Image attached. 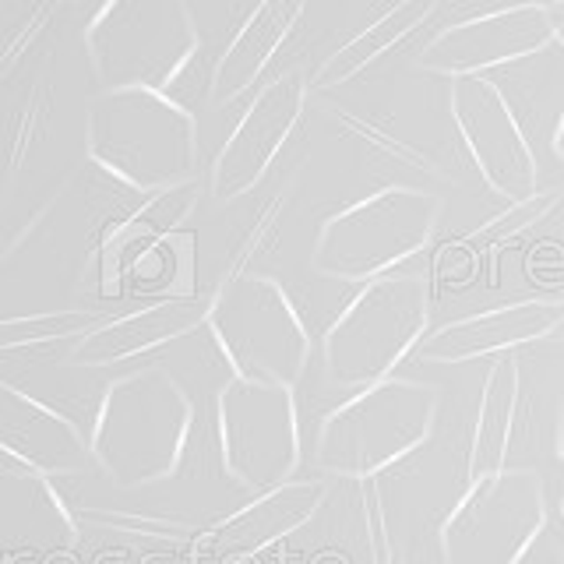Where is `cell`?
Returning a JSON list of instances; mask_svg holds the SVG:
<instances>
[{
  "instance_id": "obj_13",
  "label": "cell",
  "mask_w": 564,
  "mask_h": 564,
  "mask_svg": "<svg viewBox=\"0 0 564 564\" xmlns=\"http://www.w3.org/2000/svg\"><path fill=\"white\" fill-rule=\"evenodd\" d=\"M557 35V14L546 4L501 8L452 25L420 53V67L434 75H487L490 67L519 61Z\"/></svg>"
},
{
  "instance_id": "obj_29",
  "label": "cell",
  "mask_w": 564,
  "mask_h": 564,
  "mask_svg": "<svg viewBox=\"0 0 564 564\" xmlns=\"http://www.w3.org/2000/svg\"><path fill=\"white\" fill-rule=\"evenodd\" d=\"M540 4H546V8H554V4H561V0H540Z\"/></svg>"
},
{
  "instance_id": "obj_28",
  "label": "cell",
  "mask_w": 564,
  "mask_h": 564,
  "mask_svg": "<svg viewBox=\"0 0 564 564\" xmlns=\"http://www.w3.org/2000/svg\"><path fill=\"white\" fill-rule=\"evenodd\" d=\"M229 564H261L258 557H251V561H229Z\"/></svg>"
},
{
  "instance_id": "obj_9",
  "label": "cell",
  "mask_w": 564,
  "mask_h": 564,
  "mask_svg": "<svg viewBox=\"0 0 564 564\" xmlns=\"http://www.w3.org/2000/svg\"><path fill=\"white\" fill-rule=\"evenodd\" d=\"M219 455L234 484L264 494L300 466V420L290 384L229 378L216 399Z\"/></svg>"
},
{
  "instance_id": "obj_8",
  "label": "cell",
  "mask_w": 564,
  "mask_h": 564,
  "mask_svg": "<svg viewBox=\"0 0 564 564\" xmlns=\"http://www.w3.org/2000/svg\"><path fill=\"white\" fill-rule=\"evenodd\" d=\"M546 533V484L536 469H501L473 480L441 525L445 564H522Z\"/></svg>"
},
{
  "instance_id": "obj_11",
  "label": "cell",
  "mask_w": 564,
  "mask_h": 564,
  "mask_svg": "<svg viewBox=\"0 0 564 564\" xmlns=\"http://www.w3.org/2000/svg\"><path fill=\"white\" fill-rule=\"evenodd\" d=\"M304 102H307L304 70H286V75H279L275 82L261 88L234 128V134L226 138L216 163H212L208 173L212 202L229 205L261 184L272 159L293 134L300 113H304Z\"/></svg>"
},
{
  "instance_id": "obj_21",
  "label": "cell",
  "mask_w": 564,
  "mask_h": 564,
  "mask_svg": "<svg viewBox=\"0 0 564 564\" xmlns=\"http://www.w3.org/2000/svg\"><path fill=\"white\" fill-rule=\"evenodd\" d=\"M441 0H395L378 22H370L367 29H360L352 35L349 43H343L332 57L317 67L314 85L317 88H335V85H346L349 78H357L360 70H367L378 57H384L388 50L395 43H402L405 35L416 32L427 18L437 11Z\"/></svg>"
},
{
  "instance_id": "obj_7",
  "label": "cell",
  "mask_w": 564,
  "mask_h": 564,
  "mask_svg": "<svg viewBox=\"0 0 564 564\" xmlns=\"http://www.w3.org/2000/svg\"><path fill=\"white\" fill-rule=\"evenodd\" d=\"M441 202L416 187H388L332 216L314 240L317 275L339 282H370L388 275L431 243Z\"/></svg>"
},
{
  "instance_id": "obj_20",
  "label": "cell",
  "mask_w": 564,
  "mask_h": 564,
  "mask_svg": "<svg viewBox=\"0 0 564 564\" xmlns=\"http://www.w3.org/2000/svg\"><path fill=\"white\" fill-rule=\"evenodd\" d=\"M519 410V360L498 357L484 378L480 410H476L473 445H469V484L505 469L511 427Z\"/></svg>"
},
{
  "instance_id": "obj_15",
  "label": "cell",
  "mask_w": 564,
  "mask_h": 564,
  "mask_svg": "<svg viewBox=\"0 0 564 564\" xmlns=\"http://www.w3.org/2000/svg\"><path fill=\"white\" fill-rule=\"evenodd\" d=\"M212 296H166L145 304L141 311L102 317L99 325L88 328L82 339L70 346V360L64 367H85V370H106L113 364L145 357L170 343H181L187 335L202 332L208 322Z\"/></svg>"
},
{
  "instance_id": "obj_2",
  "label": "cell",
  "mask_w": 564,
  "mask_h": 564,
  "mask_svg": "<svg viewBox=\"0 0 564 564\" xmlns=\"http://www.w3.org/2000/svg\"><path fill=\"white\" fill-rule=\"evenodd\" d=\"M88 159L134 191H166L194 181L198 120L155 88H102L88 99Z\"/></svg>"
},
{
  "instance_id": "obj_3",
  "label": "cell",
  "mask_w": 564,
  "mask_h": 564,
  "mask_svg": "<svg viewBox=\"0 0 564 564\" xmlns=\"http://www.w3.org/2000/svg\"><path fill=\"white\" fill-rule=\"evenodd\" d=\"M85 50L102 88L173 93L202 61V40L184 0H102L85 25Z\"/></svg>"
},
{
  "instance_id": "obj_23",
  "label": "cell",
  "mask_w": 564,
  "mask_h": 564,
  "mask_svg": "<svg viewBox=\"0 0 564 564\" xmlns=\"http://www.w3.org/2000/svg\"><path fill=\"white\" fill-rule=\"evenodd\" d=\"M557 202H561V191L543 194V198H540V194H533L529 202H519L516 208H511L505 219L484 226V229H480V237H476V243H480V247H490V251H498V247H505L516 234H522V229H529L536 219H543L546 212H551Z\"/></svg>"
},
{
  "instance_id": "obj_27",
  "label": "cell",
  "mask_w": 564,
  "mask_h": 564,
  "mask_svg": "<svg viewBox=\"0 0 564 564\" xmlns=\"http://www.w3.org/2000/svg\"><path fill=\"white\" fill-rule=\"evenodd\" d=\"M378 564H399V557L395 554H381V561Z\"/></svg>"
},
{
  "instance_id": "obj_14",
  "label": "cell",
  "mask_w": 564,
  "mask_h": 564,
  "mask_svg": "<svg viewBox=\"0 0 564 564\" xmlns=\"http://www.w3.org/2000/svg\"><path fill=\"white\" fill-rule=\"evenodd\" d=\"M82 543V519L53 476L0 463V564L67 554Z\"/></svg>"
},
{
  "instance_id": "obj_26",
  "label": "cell",
  "mask_w": 564,
  "mask_h": 564,
  "mask_svg": "<svg viewBox=\"0 0 564 564\" xmlns=\"http://www.w3.org/2000/svg\"><path fill=\"white\" fill-rule=\"evenodd\" d=\"M557 40L564 43V11L557 14Z\"/></svg>"
},
{
  "instance_id": "obj_6",
  "label": "cell",
  "mask_w": 564,
  "mask_h": 564,
  "mask_svg": "<svg viewBox=\"0 0 564 564\" xmlns=\"http://www.w3.org/2000/svg\"><path fill=\"white\" fill-rule=\"evenodd\" d=\"M205 332L234 378L293 388L311 364V335L269 275H229L212 296Z\"/></svg>"
},
{
  "instance_id": "obj_24",
  "label": "cell",
  "mask_w": 564,
  "mask_h": 564,
  "mask_svg": "<svg viewBox=\"0 0 564 564\" xmlns=\"http://www.w3.org/2000/svg\"><path fill=\"white\" fill-rule=\"evenodd\" d=\"M557 455L564 458V395L557 402Z\"/></svg>"
},
{
  "instance_id": "obj_12",
  "label": "cell",
  "mask_w": 564,
  "mask_h": 564,
  "mask_svg": "<svg viewBox=\"0 0 564 564\" xmlns=\"http://www.w3.org/2000/svg\"><path fill=\"white\" fill-rule=\"evenodd\" d=\"M0 458L57 480L93 466V448L78 416L22 384L0 381Z\"/></svg>"
},
{
  "instance_id": "obj_5",
  "label": "cell",
  "mask_w": 564,
  "mask_h": 564,
  "mask_svg": "<svg viewBox=\"0 0 564 564\" xmlns=\"http://www.w3.org/2000/svg\"><path fill=\"white\" fill-rule=\"evenodd\" d=\"M427 325L431 290L420 275L370 279L325 332V381L349 395L384 381L405 352L423 343Z\"/></svg>"
},
{
  "instance_id": "obj_18",
  "label": "cell",
  "mask_w": 564,
  "mask_h": 564,
  "mask_svg": "<svg viewBox=\"0 0 564 564\" xmlns=\"http://www.w3.org/2000/svg\"><path fill=\"white\" fill-rule=\"evenodd\" d=\"M484 78L501 93L533 155H554V141L564 123V43L557 35L519 61L490 67Z\"/></svg>"
},
{
  "instance_id": "obj_4",
  "label": "cell",
  "mask_w": 564,
  "mask_h": 564,
  "mask_svg": "<svg viewBox=\"0 0 564 564\" xmlns=\"http://www.w3.org/2000/svg\"><path fill=\"white\" fill-rule=\"evenodd\" d=\"M441 392L427 381L384 378L335 410L314 441V466L328 476L370 480L413 455L434 434Z\"/></svg>"
},
{
  "instance_id": "obj_19",
  "label": "cell",
  "mask_w": 564,
  "mask_h": 564,
  "mask_svg": "<svg viewBox=\"0 0 564 564\" xmlns=\"http://www.w3.org/2000/svg\"><path fill=\"white\" fill-rule=\"evenodd\" d=\"M307 0H261L251 11V18L240 25L234 43L226 46L216 70H212V99L216 102H234L251 88L261 70L272 64L279 46L290 40L296 29L300 14H304Z\"/></svg>"
},
{
  "instance_id": "obj_16",
  "label": "cell",
  "mask_w": 564,
  "mask_h": 564,
  "mask_svg": "<svg viewBox=\"0 0 564 564\" xmlns=\"http://www.w3.org/2000/svg\"><path fill=\"white\" fill-rule=\"evenodd\" d=\"M564 325V300H519V304L494 307L484 314L448 322L423 335L420 357L427 364H466L508 352L516 346L536 343Z\"/></svg>"
},
{
  "instance_id": "obj_10",
  "label": "cell",
  "mask_w": 564,
  "mask_h": 564,
  "mask_svg": "<svg viewBox=\"0 0 564 564\" xmlns=\"http://www.w3.org/2000/svg\"><path fill=\"white\" fill-rule=\"evenodd\" d=\"M452 117L473 155L484 181L501 194L505 202L519 205L536 194V155L519 131L516 117L508 113L501 93L484 75L452 78Z\"/></svg>"
},
{
  "instance_id": "obj_17",
  "label": "cell",
  "mask_w": 564,
  "mask_h": 564,
  "mask_svg": "<svg viewBox=\"0 0 564 564\" xmlns=\"http://www.w3.org/2000/svg\"><path fill=\"white\" fill-rule=\"evenodd\" d=\"M328 498V480H286L272 490L258 494V501L240 508L237 516L223 519L202 540V554L229 561H251L264 554L279 540L307 525Z\"/></svg>"
},
{
  "instance_id": "obj_1",
  "label": "cell",
  "mask_w": 564,
  "mask_h": 564,
  "mask_svg": "<svg viewBox=\"0 0 564 564\" xmlns=\"http://www.w3.org/2000/svg\"><path fill=\"white\" fill-rule=\"evenodd\" d=\"M194 402L166 367H141L102 384L88 448L93 466L120 490L173 480L191 445Z\"/></svg>"
},
{
  "instance_id": "obj_25",
  "label": "cell",
  "mask_w": 564,
  "mask_h": 564,
  "mask_svg": "<svg viewBox=\"0 0 564 564\" xmlns=\"http://www.w3.org/2000/svg\"><path fill=\"white\" fill-rule=\"evenodd\" d=\"M554 155L561 159V166H564V123H561V131H557V141H554Z\"/></svg>"
},
{
  "instance_id": "obj_22",
  "label": "cell",
  "mask_w": 564,
  "mask_h": 564,
  "mask_svg": "<svg viewBox=\"0 0 564 564\" xmlns=\"http://www.w3.org/2000/svg\"><path fill=\"white\" fill-rule=\"evenodd\" d=\"M50 113H53V85L46 78H40V82L29 85V93L22 96V102H18L14 113H11L8 152H4V194H0V205H4V208L11 205L14 181L22 176L32 145L46 138Z\"/></svg>"
}]
</instances>
